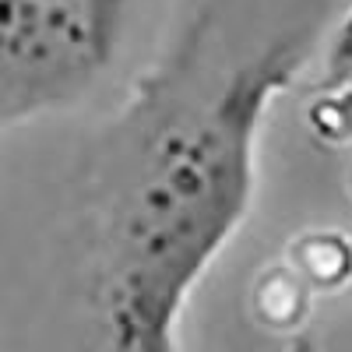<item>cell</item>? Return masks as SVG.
Segmentation results:
<instances>
[{
	"label": "cell",
	"instance_id": "1",
	"mask_svg": "<svg viewBox=\"0 0 352 352\" xmlns=\"http://www.w3.org/2000/svg\"><path fill=\"white\" fill-rule=\"evenodd\" d=\"M300 64V39H275L134 141L99 229L96 275L109 352H176L194 285L250 215L257 141Z\"/></svg>",
	"mask_w": 352,
	"mask_h": 352
},
{
	"label": "cell",
	"instance_id": "2",
	"mask_svg": "<svg viewBox=\"0 0 352 352\" xmlns=\"http://www.w3.org/2000/svg\"><path fill=\"white\" fill-rule=\"evenodd\" d=\"M127 0H0V134L74 106L109 67Z\"/></svg>",
	"mask_w": 352,
	"mask_h": 352
},
{
	"label": "cell",
	"instance_id": "3",
	"mask_svg": "<svg viewBox=\"0 0 352 352\" xmlns=\"http://www.w3.org/2000/svg\"><path fill=\"white\" fill-rule=\"evenodd\" d=\"M292 272L307 285L338 289L352 278V243L342 232H307L292 243Z\"/></svg>",
	"mask_w": 352,
	"mask_h": 352
},
{
	"label": "cell",
	"instance_id": "4",
	"mask_svg": "<svg viewBox=\"0 0 352 352\" xmlns=\"http://www.w3.org/2000/svg\"><path fill=\"white\" fill-rule=\"evenodd\" d=\"M307 124L320 141L352 148V81L331 85V92L317 96L307 109ZM349 184H352V173H349Z\"/></svg>",
	"mask_w": 352,
	"mask_h": 352
},
{
	"label": "cell",
	"instance_id": "5",
	"mask_svg": "<svg viewBox=\"0 0 352 352\" xmlns=\"http://www.w3.org/2000/svg\"><path fill=\"white\" fill-rule=\"evenodd\" d=\"M349 81H352V8L338 21L328 46V85H349Z\"/></svg>",
	"mask_w": 352,
	"mask_h": 352
}]
</instances>
